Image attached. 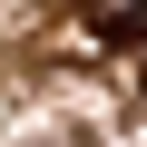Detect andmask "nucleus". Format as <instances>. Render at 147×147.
Returning <instances> with one entry per match:
<instances>
[{"label": "nucleus", "mask_w": 147, "mask_h": 147, "mask_svg": "<svg viewBox=\"0 0 147 147\" xmlns=\"http://www.w3.org/2000/svg\"><path fill=\"white\" fill-rule=\"evenodd\" d=\"M98 49H147V0H79Z\"/></svg>", "instance_id": "obj_1"}]
</instances>
